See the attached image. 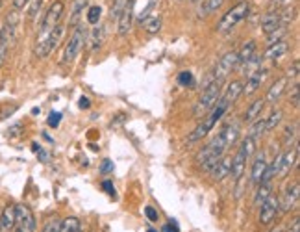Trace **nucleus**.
I'll list each match as a JSON object with an SVG mask.
<instances>
[{
    "instance_id": "obj_45",
    "label": "nucleus",
    "mask_w": 300,
    "mask_h": 232,
    "mask_svg": "<svg viewBox=\"0 0 300 232\" xmlns=\"http://www.w3.org/2000/svg\"><path fill=\"white\" fill-rule=\"evenodd\" d=\"M145 216L150 219V221H158V212H156L152 206H146L145 208Z\"/></svg>"
},
{
    "instance_id": "obj_22",
    "label": "nucleus",
    "mask_w": 300,
    "mask_h": 232,
    "mask_svg": "<svg viewBox=\"0 0 300 232\" xmlns=\"http://www.w3.org/2000/svg\"><path fill=\"white\" fill-rule=\"evenodd\" d=\"M286 87H287V78H282V80H276V82L272 84L271 89H269V93H267L265 102H271V104H274V102L282 97V93H284V89H286Z\"/></svg>"
},
{
    "instance_id": "obj_52",
    "label": "nucleus",
    "mask_w": 300,
    "mask_h": 232,
    "mask_svg": "<svg viewBox=\"0 0 300 232\" xmlns=\"http://www.w3.org/2000/svg\"><path fill=\"white\" fill-rule=\"evenodd\" d=\"M271 232H282V228H274V230H271Z\"/></svg>"
},
{
    "instance_id": "obj_29",
    "label": "nucleus",
    "mask_w": 300,
    "mask_h": 232,
    "mask_svg": "<svg viewBox=\"0 0 300 232\" xmlns=\"http://www.w3.org/2000/svg\"><path fill=\"white\" fill-rule=\"evenodd\" d=\"M269 195H272V182H263L260 184V189H258L256 197H254V204L256 206H260V204L265 201Z\"/></svg>"
},
{
    "instance_id": "obj_51",
    "label": "nucleus",
    "mask_w": 300,
    "mask_h": 232,
    "mask_svg": "<svg viewBox=\"0 0 300 232\" xmlns=\"http://www.w3.org/2000/svg\"><path fill=\"white\" fill-rule=\"evenodd\" d=\"M289 232H300V219L298 218L293 221V225L289 227Z\"/></svg>"
},
{
    "instance_id": "obj_48",
    "label": "nucleus",
    "mask_w": 300,
    "mask_h": 232,
    "mask_svg": "<svg viewBox=\"0 0 300 232\" xmlns=\"http://www.w3.org/2000/svg\"><path fill=\"white\" fill-rule=\"evenodd\" d=\"M102 189H106L110 195H115V188H113V184L110 182V180H104V182H102Z\"/></svg>"
},
{
    "instance_id": "obj_15",
    "label": "nucleus",
    "mask_w": 300,
    "mask_h": 232,
    "mask_svg": "<svg viewBox=\"0 0 300 232\" xmlns=\"http://www.w3.org/2000/svg\"><path fill=\"white\" fill-rule=\"evenodd\" d=\"M298 191H300V184L293 182L291 186H287L286 194H284V199H282V212H289L291 208L295 206L296 201H298Z\"/></svg>"
},
{
    "instance_id": "obj_26",
    "label": "nucleus",
    "mask_w": 300,
    "mask_h": 232,
    "mask_svg": "<svg viewBox=\"0 0 300 232\" xmlns=\"http://www.w3.org/2000/svg\"><path fill=\"white\" fill-rule=\"evenodd\" d=\"M82 230V225H80V219L71 216V218H65L59 223V232H80Z\"/></svg>"
},
{
    "instance_id": "obj_40",
    "label": "nucleus",
    "mask_w": 300,
    "mask_h": 232,
    "mask_svg": "<svg viewBox=\"0 0 300 232\" xmlns=\"http://www.w3.org/2000/svg\"><path fill=\"white\" fill-rule=\"evenodd\" d=\"M49 126L50 128H58L59 123H61V113L59 111H50V115H49Z\"/></svg>"
},
{
    "instance_id": "obj_14",
    "label": "nucleus",
    "mask_w": 300,
    "mask_h": 232,
    "mask_svg": "<svg viewBox=\"0 0 300 232\" xmlns=\"http://www.w3.org/2000/svg\"><path fill=\"white\" fill-rule=\"evenodd\" d=\"M296 154H298V149L296 145L289 147L286 152H282V160H280V169H278V175L280 177H286L291 169H293V165L296 162Z\"/></svg>"
},
{
    "instance_id": "obj_10",
    "label": "nucleus",
    "mask_w": 300,
    "mask_h": 232,
    "mask_svg": "<svg viewBox=\"0 0 300 232\" xmlns=\"http://www.w3.org/2000/svg\"><path fill=\"white\" fill-rule=\"evenodd\" d=\"M260 223L262 225H271L274 221V218L278 216V208H280V199L274 197V195H269V197L260 204Z\"/></svg>"
},
{
    "instance_id": "obj_23",
    "label": "nucleus",
    "mask_w": 300,
    "mask_h": 232,
    "mask_svg": "<svg viewBox=\"0 0 300 232\" xmlns=\"http://www.w3.org/2000/svg\"><path fill=\"white\" fill-rule=\"evenodd\" d=\"M282 23H280V13H269L263 17L262 21V30L265 32V34H271L272 30L278 28Z\"/></svg>"
},
{
    "instance_id": "obj_41",
    "label": "nucleus",
    "mask_w": 300,
    "mask_h": 232,
    "mask_svg": "<svg viewBox=\"0 0 300 232\" xmlns=\"http://www.w3.org/2000/svg\"><path fill=\"white\" fill-rule=\"evenodd\" d=\"M235 182H238V188H235V199H239L243 195V189H245V186H247V177H245V173H243L241 177L235 180Z\"/></svg>"
},
{
    "instance_id": "obj_4",
    "label": "nucleus",
    "mask_w": 300,
    "mask_h": 232,
    "mask_svg": "<svg viewBox=\"0 0 300 232\" xmlns=\"http://www.w3.org/2000/svg\"><path fill=\"white\" fill-rule=\"evenodd\" d=\"M248 10H250V6H248L247 0H241V2H238L235 6H232V8L223 15V19L219 21L217 30L221 34H226V32L233 30L248 15Z\"/></svg>"
},
{
    "instance_id": "obj_53",
    "label": "nucleus",
    "mask_w": 300,
    "mask_h": 232,
    "mask_svg": "<svg viewBox=\"0 0 300 232\" xmlns=\"http://www.w3.org/2000/svg\"><path fill=\"white\" fill-rule=\"evenodd\" d=\"M146 232H158V230H154V228H148V230H146Z\"/></svg>"
},
{
    "instance_id": "obj_36",
    "label": "nucleus",
    "mask_w": 300,
    "mask_h": 232,
    "mask_svg": "<svg viewBox=\"0 0 300 232\" xmlns=\"http://www.w3.org/2000/svg\"><path fill=\"white\" fill-rule=\"evenodd\" d=\"M100 13H102L100 6H91L89 11H88V23L89 25H97L98 21H100Z\"/></svg>"
},
{
    "instance_id": "obj_24",
    "label": "nucleus",
    "mask_w": 300,
    "mask_h": 232,
    "mask_svg": "<svg viewBox=\"0 0 300 232\" xmlns=\"http://www.w3.org/2000/svg\"><path fill=\"white\" fill-rule=\"evenodd\" d=\"M223 136H224V141H226V145H228V149L238 141V138H239V125L238 123H233V125H228V126H224L223 130Z\"/></svg>"
},
{
    "instance_id": "obj_5",
    "label": "nucleus",
    "mask_w": 300,
    "mask_h": 232,
    "mask_svg": "<svg viewBox=\"0 0 300 232\" xmlns=\"http://www.w3.org/2000/svg\"><path fill=\"white\" fill-rule=\"evenodd\" d=\"M63 11H65V4H63V0H56V2H52V6L49 8L47 15H45L43 21H41L37 43H43L45 39L49 37L50 32H52V30L59 25V21H61V17H63Z\"/></svg>"
},
{
    "instance_id": "obj_20",
    "label": "nucleus",
    "mask_w": 300,
    "mask_h": 232,
    "mask_svg": "<svg viewBox=\"0 0 300 232\" xmlns=\"http://www.w3.org/2000/svg\"><path fill=\"white\" fill-rule=\"evenodd\" d=\"M243 93V84L239 80H233V82L228 84L226 87V93H224V97H221L224 102H226L228 106H232L233 102L238 101V97Z\"/></svg>"
},
{
    "instance_id": "obj_38",
    "label": "nucleus",
    "mask_w": 300,
    "mask_h": 232,
    "mask_svg": "<svg viewBox=\"0 0 300 232\" xmlns=\"http://www.w3.org/2000/svg\"><path fill=\"white\" fill-rule=\"evenodd\" d=\"M30 8H28V17L30 19H35L39 13V10H41V4H43V0H30L28 2Z\"/></svg>"
},
{
    "instance_id": "obj_55",
    "label": "nucleus",
    "mask_w": 300,
    "mask_h": 232,
    "mask_svg": "<svg viewBox=\"0 0 300 232\" xmlns=\"http://www.w3.org/2000/svg\"><path fill=\"white\" fill-rule=\"evenodd\" d=\"M191 2H199V0H191Z\"/></svg>"
},
{
    "instance_id": "obj_21",
    "label": "nucleus",
    "mask_w": 300,
    "mask_h": 232,
    "mask_svg": "<svg viewBox=\"0 0 300 232\" xmlns=\"http://www.w3.org/2000/svg\"><path fill=\"white\" fill-rule=\"evenodd\" d=\"M263 108H265V99H258V101H254L250 106H248V110H247V113H245V119H243V121L248 123V125H250L252 121H256L258 117H262Z\"/></svg>"
},
{
    "instance_id": "obj_43",
    "label": "nucleus",
    "mask_w": 300,
    "mask_h": 232,
    "mask_svg": "<svg viewBox=\"0 0 300 232\" xmlns=\"http://www.w3.org/2000/svg\"><path fill=\"white\" fill-rule=\"evenodd\" d=\"M296 76H298V62L293 63V67L287 69V74H286L287 80H291V78H296Z\"/></svg>"
},
{
    "instance_id": "obj_44",
    "label": "nucleus",
    "mask_w": 300,
    "mask_h": 232,
    "mask_svg": "<svg viewBox=\"0 0 300 232\" xmlns=\"http://www.w3.org/2000/svg\"><path fill=\"white\" fill-rule=\"evenodd\" d=\"M113 171V164L110 162V160H104L102 162V165H100V173L102 175H108V173H112Z\"/></svg>"
},
{
    "instance_id": "obj_31",
    "label": "nucleus",
    "mask_w": 300,
    "mask_h": 232,
    "mask_svg": "<svg viewBox=\"0 0 300 232\" xmlns=\"http://www.w3.org/2000/svg\"><path fill=\"white\" fill-rule=\"evenodd\" d=\"M286 35H287V26L280 25L278 28L272 30L271 34H267V41H269V45H272V43H276V41H282Z\"/></svg>"
},
{
    "instance_id": "obj_34",
    "label": "nucleus",
    "mask_w": 300,
    "mask_h": 232,
    "mask_svg": "<svg viewBox=\"0 0 300 232\" xmlns=\"http://www.w3.org/2000/svg\"><path fill=\"white\" fill-rule=\"evenodd\" d=\"M124 6H126V0H113L112 10H110V19H112V21H117V19H119V15L122 13V10H124Z\"/></svg>"
},
{
    "instance_id": "obj_1",
    "label": "nucleus",
    "mask_w": 300,
    "mask_h": 232,
    "mask_svg": "<svg viewBox=\"0 0 300 232\" xmlns=\"http://www.w3.org/2000/svg\"><path fill=\"white\" fill-rule=\"evenodd\" d=\"M226 149H228V145H226V141H224L223 132H219L208 145L204 147L199 154H197V164H199L204 171H209L219 158H223Z\"/></svg>"
},
{
    "instance_id": "obj_18",
    "label": "nucleus",
    "mask_w": 300,
    "mask_h": 232,
    "mask_svg": "<svg viewBox=\"0 0 300 232\" xmlns=\"http://www.w3.org/2000/svg\"><path fill=\"white\" fill-rule=\"evenodd\" d=\"M289 50V45H287L286 39H282V41H276V43L269 45V49L265 50V56L263 58L267 60H280L284 54Z\"/></svg>"
},
{
    "instance_id": "obj_35",
    "label": "nucleus",
    "mask_w": 300,
    "mask_h": 232,
    "mask_svg": "<svg viewBox=\"0 0 300 232\" xmlns=\"http://www.w3.org/2000/svg\"><path fill=\"white\" fill-rule=\"evenodd\" d=\"M100 41H102V32L100 28H91L89 32V45H91V49H98L100 47Z\"/></svg>"
},
{
    "instance_id": "obj_47",
    "label": "nucleus",
    "mask_w": 300,
    "mask_h": 232,
    "mask_svg": "<svg viewBox=\"0 0 300 232\" xmlns=\"http://www.w3.org/2000/svg\"><path fill=\"white\" fill-rule=\"evenodd\" d=\"M78 106L82 108V110H89V108H91V101H89L88 97H80V101H78Z\"/></svg>"
},
{
    "instance_id": "obj_11",
    "label": "nucleus",
    "mask_w": 300,
    "mask_h": 232,
    "mask_svg": "<svg viewBox=\"0 0 300 232\" xmlns=\"http://www.w3.org/2000/svg\"><path fill=\"white\" fill-rule=\"evenodd\" d=\"M134 8H136V0H126V6L122 13L119 15L117 19V28H119V34L126 35L132 30V23H134Z\"/></svg>"
},
{
    "instance_id": "obj_2",
    "label": "nucleus",
    "mask_w": 300,
    "mask_h": 232,
    "mask_svg": "<svg viewBox=\"0 0 300 232\" xmlns=\"http://www.w3.org/2000/svg\"><path fill=\"white\" fill-rule=\"evenodd\" d=\"M228 104L223 101V99H219V102L215 104V106L209 110V115L206 117V119H202V123H200L197 128H195L193 132H191V136L187 138V143H195V141L202 140L204 136H208L209 132L213 130V126L217 125L221 119H223V115L228 111Z\"/></svg>"
},
{
    "instance_id": "obj_39",
    "label": "nucleus",
    "mask_w": 300,
    "mask_h": 232,
    "mask_svg": "<svg viewBox=\"0 0 300 232\" xmlns=\"http://www.w3.org/2000/svg\"><path fill=\"white\" fill-rule=\"evenodd\" d=\"M178 84L184 87L193 86V74L189 73V71H182V73L178 74Z\"/></svg>"
},
{
    "instance_id": "obj_8",
    "label": "nucleus",
    "mask_w": 300,
    "mask_h": 232,
    "mask_svg": "<svg viewBox=\"0 0 300 232\" xmlns=\"http://www.w3.org/2000/svg\"><path fill=\"white\" fill-rule=\"evenodd\" d=\"M35 230V218L34 212L26 204L15 206V227L13 232H34Z\"/></svg>"
},
{
    "instance_id": "obj_17",
    "label": "nucleus",
    "mask_w": 300,
    "mask_h": 232,
    "mask_svg": "<svg viewBox=\"0 0 300 232\" xmlns=\"http://www.w3.org/2000/svg\"><path fill=\"white\" fill-rule=\"evenodd\" d=\"M15 227V206L8 204L0 216V232H13Z\"/></svg>"
},
{
    "instance_id": "obj_37",
    "label": "nucleus",
    "mask_w": 300,
    "mask_h": 232,
    "mask_svg": "<svg viewBox=\"0 0 300 232\" xmlns=\"http://www.w3.org/2000/svg\"><path fill=\"white\" fill-rule=\"evenodd\" d=\"M224 0H204V13H215Z\"/></svg>"
},
{
    "instance_id": "obj_25",
    "label": "nucleus",
    "mask_w": 300,
    "mask_h": 232,
    "mask_svg": "<svg viewBox=\"0 0 300 232\" xmlns=\"http://www.w3.org/2000/svg\"><path fill=\"white\" fill-rule=\"evenodd\" d=\"M252 54H256V43L254 41H248L241 47V50L238 52V65L247 63L252 58Z\"/></svg>"
},
{
    "instance_id": "obj_50",
    "label": "nucleus",
    "mask_w": 300,
    "mask_h": 232,
    "mask_svg": "<svg viewBox=\"0 0 300 232\" xmlns=\"http://www.w3.org/2000/svg\"><path fill=\"white\" fill-rule=\"evenodd\" d=\"M298 86H296V84H295V86H293V106H295V108H298Z\"/></svg>"
},
{
    "instance_id": "obj_9",
    "label": "nucleus",
    "mask_w": 300,
    "mask_h": 232,
    "mask_svg": "<svg viewBox=\"0 0 300 232\" xmlns=\"http://www.w3.org/2000/svg\"><path fill=\"white\" fill-rule=\"evenodd\" d=\"M83 43H85V28L83 25H76L74 26V32L69 39L67 47H65V54H63V62H73L78 56V52L82 50Z\"/></svg>"
},
{
    "instance_id": "obj_33",
    "label": "nucleus",
    "mask_w": 300,
    "mask_h": 232,
    "mask_svg": "<svg viewBox=\"0 0 300 232\" xmlns=\"http://www.w3.org/2000/svg\"><path fill=\"white\" fill-rule=\"evenodd\" d=\"M296 132H298V126H296V125H289L286 128V136H284V145H286L287 149H289V147H293V143H295Z\"/></svg>"
},
{
    "instance_id": "obj_30",
    "label": "nucleus",
    "mask_w": 300,
    "mask_h": 232,
    "mask_svg": "<svg viewBox=\"0 0 300 232\" xmlns=\"http://www.w3.org/2000/svg\"><path fill=\"white\" fill-rule=\"evenodd\" d=\"M262 62H263V56H260V54H252V58L248 60L247 63H243L241 65V71L243 73H248V74L254 73V71L262 65Z\"/></svg>"
},
{
    "instance_id": "obj_49",
    "label": "nucleus",
    "mask_w": 300,
    "mask_h": 232,
    "mask_svg": "<svg viewBox=\"0 0 300 232\" xmlns=\"http://www.w3.org/2000/svg\"><path fill=\"white\" fill-rule=\"evenodd\" d=\"M30 0H13V10H23L25 6H28Z\"/></svg>"
},
{
    "instance_id": "obj_32",
    "label": "nucleus",
    "mask_w": 300,
    "mask_h": 232,
    "mask_svg": "<svg viewBox=\"0 0 300 232\" xmlns=\"http://www.w3.org/2000/svg\"><path fill=\"white\" fill-rule=\"evenodd\" d=\"M282 117H284V113H282L280 110H278V111H272L271 115H269V119H265V132L274 130L276 126L280 125Z\"/></svg>"
},
{
    "instance_id": "obj_3",
    "label": "nucleus",
    "mask_w": 300,
    "mask_h": 232,
    "mask_svg": "<svg viewBox=\"0 0 300 232\" xmlns=\"http://www.w3.org/2000/svg\"><path fill=\"white\" fill-rule=\"evenodd\" d=\"M254 150H256V140H252V138H245L241 141V145H239L238 152L233 156L232 160V165H230V175H232L233 180H238L243 173H245V164H247V160L254 154Z\"/></svg>"
},
{
    "instance_id": "obj_56",
    "label": "nucleus",
    "mask_w": 300,
    "mask_h": 232,
    "mask_svg": "<svg viewBox=\"0 0 300 232\" xmlns=\"http://www.w3.org/2000/svg\"><path fill=\"white\" fill-rule=\"evenodd\" d=\"M80 232H82V230H80Z\"/></svg>"
},
{
    "instance_id": "obj_46",
    "label": "nucleus",
    "mask_w": 300,
    "mask_h": 232,
    "mask_svg": "<svg viewBox=\"0 0 300 232\" xmlns=\"http://www.w3.org/2000/svg\"><path fill=\"white\" fill-rule=\"evenodd\" d=\"M161 232H180V230H178V227H176V221L170 219L169 225H165V227L161 228Z\"/></svg>"
},
{
    "instance_id": "obj_6",
    "label": "nucleus",
    "mask_w": 300,
    "mask_h": 232,
    "mask_svg": "<svg viewBox=\"0 0 300 232\" xmlns=\"http://www.w3.org/2000/svg\"><path fill=\"white\" fill-rule=\"evenodd\" d=\"M219 99H221V84L219 82L209 84V86L202 91V97L199 99L197 106H195V110H193L195 117H199L200 119V117L206 115V113L217 104Z\"/></svg>"
},
{
    "instance_id": "obj_42",
    "label": "nucleus",
    "mask_w": 300,
    "mask_h": 232,
    "mask_svg": "<svg viewBox=\"0 0 300 232\" xmlns=\"http://www.w3.org/2000/svg\"><path fill=\"white\" fill-rule=\"evenodd\" d=\"M59 219H50L47 225H45L43 232H59Z\"/></svg>"
},
{
    "instance_id": "obj_12",
    "label": "nucleus",
    "mask_w": 300,
    "mask_h": 232,
    "mask_svg": "<svg viewBox=\"0 0 300 232\" xmlns=\"http://www.w3.org/2000/svg\"><path fill=\"white\" fill-rule=\"evenodd\" d=\"M267 78V71L265 69H256L254 73L248 74L247 78V84L243 86V95H247V97H250V95H254V93L262 87L263 80Z\"/></svg>"
},
{
    "instance_id": "obj_28",
    "label": "nucleus",
    "mask_w": 300,
    "mask_h": 232,
    "mask_svg": "<svg viewBox=\"0 0 300 232\" xmlns=\"http://www.w3.org/2000/svg\"><path fill=\"white\" fill-rule=\"evenodd\" d=\"M262 134H265V119H262V117H258L256 121L250 123V128H248V138H252V140H258Z\"/></svg>"
},
{
    "instance_id": "obj_13",
    "label": "nucleus",
    "mask_w": 300,
    "mask_h": 232,
    "mask_svg": "<svg viewBox=\"0 0 300 232\" xmlns=\"http://www.w3.org/2000/svg\"><path fill=\"white\" fill-rule=\"evenodd\" d=\"M230 165H232V158H219L213 167L209 169V175H211V179L215 182H221L224 180L230 175Z\"/></svg>"
},
{
    "instance_id": "obj_19",
    "label": "nucleus",
    "mask_w": 300,
    "mask_h": 232,
    "mask_svg": "<svg viewBox=\"0 0 300 232\" xmlns=\"http://www.w3.org/2000/svg\"><path fill=\"white\" fill-rule=\"evenodd\" d=\"M89 0H73V6H71V17H69V26H76L80 25V19H82L83 10L88 8Z\"/></svg>"
},
{
    "instance_id": "obj_7",
    "label": "nucleus",
    "mask_w": 300,
    "mask_h": 232,
    "mask_svg": "<svg viewBox=\"0 0 300 232\" xmlns=\"http://www.w3.org/2000/svg\"><path fill=\"white\" fill-rule=\"evenodd\" d=\"M235 67H238V52H235V50H232V52H226L223 58L217 62L215 69H213V73H211L213 82L223 84L224 80L228 78V74L232 73Z\"/></svg>"
},
{
    "instance_id": "obj_16",
    "label": "nucleus",
    "mask_w": 300,
    "mask_h": 232,
    "mask_svg": "<svg viewBox=\"0 0 300 232\" xmlns=\"http://www.w3.org/2000/svg\"><path fill=\"white\" fill-rule=\"evenodd\" d=\"M265 167H267L265 152H258L256 158H254V164H252V171H250V182L252 184L262 182V177H263V173H265Z\"/></svg>"
},
{
    "instance_id": "obj_54",
    "label": "nucleus",
    "mask_w": 300,
    "mask_h": 232,
    "mask_svg": "<svg viewBox=\"0 0 300 232\" xmlns=\"http://www.w3.org/2000/svg\"><path fill=\"white\" fill-rule=\"evenodd\" d=\"M2 4H4V2H2V0H0V8H2Z\"/></svg>"
},
{
    "instance_id": "obj_27",
    "label": "nucleus",
    "mask_w": 300,
    "mask_h": 232,
    "mask_svg": "<svg viewBox=\"0 0 300 232\" xmlns=\"http://www.w3.org/2000/svg\"><path fill=\"white\" fill-rule=\"evenodd\" d=\"M143 25H145V30L148 34H158L161 30V17L160 15H148V17L143 21Z\"/></svg>"
}]
</instances>
